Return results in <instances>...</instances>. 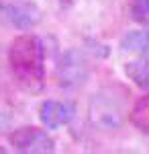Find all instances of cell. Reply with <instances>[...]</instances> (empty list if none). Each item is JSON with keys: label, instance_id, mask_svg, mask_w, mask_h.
<instances>
[{"label": "cell", "instance_id": "obj_1", "mask_svg": "<svg viewBox=\"0 0 149 154\" xmlns=\"http://www.w3.org/2000/svg\"><path fill=\"white\" fill-rule=\"evenodd\" d=\"M8 62L19 84L27 91H39L45 78V49L35 35H21L10 43Z\"/></svg>", "mask_w": 149, "mask_h": 154}, {"label": "cell", "instance_id": "obj_2", "mask_svg": "<svg viewBox=\"0 0 149 154\" xmlns=\"http://www.w3.org/2000/svg\"><path fill=\"white\" fill-rule=\"evenodd\" d=\"M127 113H129V103H127V93L118 86H106L94 93L88 105V119L94 128L102 131H115L123 125Z\"/></svg>", "mask_w": 149, "mask_h": 154}, {"label": "cell", "instance_id": "obj_3", "mask_svg": "<svg viewBox=\"0 0 149 154\" xmlns=\"http://www.w3.org/2000/svg\"><path fill=\"white\" fill-rule=\"evenodd\" d=\"M8 142L14 150L25 154H47L55 150V142L53 138L47 134L45 130H39V128H19L10 134Z\"/></svg>", "mask_w": 149, "mask_h": 154}, {"label": "cell", "instance_id": "obj_4", "mask_svg": "<svg viewBox=\"0 0 149 154\" xmlns=\"http://www.w3.org/2000/svg\"><path fill=\"white\" fill-rule=\"evenodd\" d=\"M88 64L86 58L82 56L78 49H68L55 66V78L61 86L66 88H76L82 86L88 78Z\"/></svg>", "mask_w": 149, "mask_h": 154}, {"label": "cell", "instance_id": "obj_5", "mask_svg": "<svg viewBox=\"0 0 149 154\" xmlns=\"http://www.w3.org/2000/svg\"><path fill=\"white\" fill-rule=\"evenodd\" d=\"M41 21V11L35 2H0V23L10 25L14 29H33Z\"/></svg>", "mask_w": 149, "mask_h": 154}, {"label": "cell", "instance_id": "obj_6", "mask_svg": "<svg viewBox=\"0 0 149 154\" xmlns=\"http://www.w3.org/2000/svg\"><path fill=\"white\" fill-rule=\"evenodd\" d=\"M76 115V107L68 101H43L39 107V119L47 130H59L68 125Z\"/></svg>", "mask_w": 149, "mask_h": 154}, {"label": "cell", "instance_id": "obj_7", "mask_svg": "<svg viewBox=\"0 0 149 154\" xmlns=\"http://www.w3.org/2000/svg\"><path fill=\"white\" fill-rule=\"evenodd\" d=\"M121 48H123V51L135 56V58L149 60V29L129 31L121 41Z\"/></svg>", "mask_w": 149, "mask_h": 154}, {"label": "cell", "instance_id": "obj_8", "mask_svg": "<svg viewBox=\"0 0 149 154\" xmlns=\"http://www.w3.org/2000/svg\"><path fill=\"white\" fill-rule=\"evenodd\" d=\"M125 72L137 86L149 91V60L137 58L135 62H129V64L125 66Z\"/></svg>", "mask_w": 149, "mask_h": 154}, {"label": "cell", "instance_id": "obj_9", "mask_svg": "<svg viewBox=\"0 0 149 154\" xmlns=\"http://www.w3.org/2000/svg\"><path fill=\"white\" fill-rule=\"evenodd\" d=\"M131 121L137 125L141 131L149 134V95L137 101V105L131 111Z\"/></svg>", "mask_w": 149, "mask_h": 154}, {"label": "cell", "instance_id": "obj_10", "mask_svg": "<svg viewBox=\"0 0 149 154\" xmlns=\"http://www.w3.org/2000/svg\"><path fill=\"white\" fill-rule=\"evenodd\" d=\"M131 19L141 25H149V0H133Z\"/></svg>", "mask_w": 149, "mask_h": 154}, {"label": "cell", "instance_id": "obj_11", "mask_svg": "<svg viewBox=\"0 0 149 154\" xmlns=\"http://www.w3.org/2000/svg\"><path fill=\"white\" fill-rule=\"evenodd\" d=\"M4 123H6V119H4V115H2V113H0V130H2V128H4Z\"/></svg>", "mask_w": 149, "mask_h": 154}]
</instances>
